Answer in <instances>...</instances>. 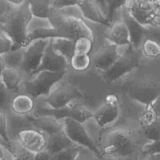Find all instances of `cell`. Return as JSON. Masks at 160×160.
<instances>
[{"mask_svg": "<svg viewBox=\"0 0 160 160\" xmlns=\"http://www.w3.org/2000/svg\"><path fill=\"white\" fill-rule=\"evenodd\" d=\"M9 6L3 19L1 31L7 34L17 49L26 46L27 28L32 16L28 1L8 0Z\"/></svg>", "mask_w": 160, "mask_h": 160, "instance_id": "obj_1", "label": "cell"}, {"mask_svg": "<svg viewBox=\"0 0 160 160\" xmlns=\"http://www.w3.org/2000/svg\"><path fill=\"white\" fill-rule=\"evenodd\" d=\"M101 154L113 158L134 160L139 149L131 136L126 131L114 129L105 134L101 138Z\"/></svg>", "mask_w": 160, "mask_h": 160, "instance_id": "obj_2", "label": "cell"}, {"mask_svg": "<svg viewBox=\"0 0 160 160\" xmlns=\"http://www.w3.org/2000/svg\"><path fill=\"white\" fill-rule=\"evenodd\" d=\"M49 19L61 38L72 41L82 36L88 37L92 40L94 38L91 29L81 18L73 14H63L51 9Z\"/></svg>", "mask_w": 160, "mask_h": 160, "instance_id": "obj_3", "label": "cell"}, {"mask_svg": "<svg viewBox=\"0 0 160 160\" xmlns=\"http://www.w3.org/2000/svg\"><path fill=\"white\" fill-rule=\"evenodd\" d=\"M66 72L43 71L31 76H25L19 92L29 94L35 100L45 98L48 95L53 86L64 77Z\"/></svg>", "mask_w": 160, "mask_h": 160, "instance_id": "obj_4", "label": "cell"}, {"mask_svg": "<svg viewBox=\"0 0 160 160\" xmlns=\"http://www.w3.org/2000/svg\"><path fill=\"white\" fill-rule=\"evenodd\" d=\"M93 113L84 106L72 101L68 106L60 109H52L46 106L40 100H36V108L31 116L41 115L51 116L58 120L71 118L81 123L93 117Z\"/></svg>", "mask_w": 160, "mask_h": 160, "instance_id": "obj_5", "label": "cell"}, {"mask_svg": "<svg viewBox=\"0 0 160 160\" xmlns=\"http://www.w3.org/2000/svg\"><path fill=\"white\" fill-rule=\"evenodd\" d=\"M79 96V90L62 78L53 86L47 96L38 99L50 108L60 109L68 106Z\"/></svg>", "mask_w": 160, "mask_h": 160, "instance_id": "obj_6", "label": "cell"}, {"mask_svg": "<svg viewBox=\"0 0 160 160\" xmlns=\"http://www.w3.org/2000/svg\"><path fill=\"white\" fill-rule=\"evenodd\" d=\"M61 121L63 124V130L71 141L102 158L98 146L89 136L82 123L71 118H65Z\"/></svg>", "mask_w": 160, "mask_h": 160, "instance_id": "obj_7", "label": "cell"}, {"mask_svg": "<svg viewBox=\"0 0 160 160\" xmlns=\"http://www.w3.org/2000/svg\"><path fill=\"white\" fill-rule=\"evenodd\" d=\"M50 39L36 40L24 47V61L21 70L26 76H31L37 71L45 48Z\"/></svg>", "mask_w": 160, "mask_h": 160, "instance_id": "obj_8", "label": "cell"}, {"mask_svg": "<svg viewBox=\"0 0 160 160\" xmlns=\"http://www.w3.org/2000/svg\"><path fill=\"white\" fill-rule=\"evenodd\" d=\"M129 94L133 99L146 106L160 94V83L151 79L141 80L129 88Z\"/></svg>", "mask_w": 160, "mask_h": 160, "instance_id": "obj_9", "label": "cell"}, {"mask_svg": "<svg viewBox=\"0 0 160 160\" xmlns=\"http://www.w3.org/2000/svg\"><path fill=\"white\" fill-rule=\"evenodd\" d=\"M131 45L120 54L112 65L104 72L103 76L108 82H112L130 71L135 66L134 58Z\"/></svg>", "mask_w": 160, "mask_h": 160, "instance_id": "obj_10", "label": "cell"}, {"mask_svg": "<svg viewBox=\"0 0 160 160\" xmlns=\"http://www.w3.org/2000/svg\"><path fill=\"white\" fill-rule=\"evenodd\" d=\"M128 10L131 17L144 27L156 24V6L152 1H132Z\"/></svg>", "mask_w": 160, "mask_h": 160, "instance_id": "obj_11", "label": "cell"}, {"mask_svg": "<svg viewBox=\"0 0 160 160\" xmlns=\"http://www.w3.org/2000/svg\"><path fill=\"white\" fill-rule=\"evenodd\" d=\"M6 114V134L10 143L19 142V134L26 130L35 129L31 116L14 113L10 109H5Z\"/></svg>", "mask_w": 160, "mask_h": 160, "instance_id": "obj_12", "label": "cell"}, {"mask_svg": "<svg viewBox=\"0 0 160 160\" xmlns=\"http://www.w3.org/2000/svg\"><path fill=\"white\" fill-rule=\"evenodd\" d=\"M119 114V100L114 94H108L104 102L93 113V117L101 128H104L113 122Z\"/></svg>", "mask_w": 160, "mask_h": 160, "instance_id": "obj_13", "label": "cell"}, {"mask_svg": "<svg viewBox=\"0 0 160 160\" xmlns=\"http://www.w3.org/2000/svg\"><path fill=\"white\" fill-rule=\"evenodd\" d=\"M69 67V64L66 59L52 49L50 39L45 48L41 63L35 73L43 71L52 72H65Z\"/></svg>", "mask_w": 160, "mask_h": 160, "instance_id": "obj_14", "label": "cell"}, {"mask_svg": "<svg viewBox=\"0 0 160 160\" xmlns=\"http://www.w3.org/2000/svg\"><path fill=\"white\" fill-rule=\"evenodd\" d=\"M36 108V100L29 94L19 92L12 95L8 108L15 114L31 116Z\"/></svg>", "mask_w": 160, "mask_h": 160, "instance_id": "obj_15", "label": "cell"}, {"mask_svg": "<svg viewBox=\"0 0 160 160\" xmlns=\"http://www.w3.org/2000/svg\"><path fill=\"white\" fill-rule=\"evenodd\" d=\"M19 142L28 151L36 154L45 149V136L36 129L24 131L19 134Z\"/></svg>", "mask_w": 160, "mask_h": 160, "instance_id": "obj_16", "label": "cell"}, {"mask_svg": "<svg viewBox=\"0 0 160 160\" xmlns=\"http://www.w3.org/2000/svg\"><path fill=\"white\" fill-rule=\"evenodd\" d=\"M77 6L88 19L102 25L111 26V23L104 16L98 1H78Z\"/></svg>", "mask_w": 160, "mask_h": 160, "instance_id": "obj_17", "label": "cell"}, {"mask_svg": "<svg viewBox=\"0 0 160 160\" xmlns=\"http://www.w3.org/2000/svg\"><path fill=\"white\" fill-rule=\"evenodd\" d=\"M120 55L116 45H111L99 50L93 57V64L98 69L106 71Z\"/></svg>", "mask_w": 160, "mask_h": 160, "instance_id": "obj_18", "label": "cell"}, {"mask_svg": "<svg viewBox=\"0 0 160 160\" xmlns=\"http://www.w3.org/2000/svg\"><path fill=\"white\" fill-rule=\"evenodd\" d=\"M34 128L44 136L52 134L63 130L61 120L49 115L31 116Z\"/></svg>", "mask_w": 160, "mask_h": 160, "instance_id": "obj_19", "label": "cell"}, {"mask_svg": "<svg viewBox=\"0 0 160 160\" xmlns=\"http://www.w3.org/2000/svg\"><path fill=\"white\" fill-rule=\"evenodd\" d=\"M140 123L148 139L151 142L160 139V117L144 111L140 118Z\"/></svg>", "mask_w": 160, "mask_h": 160, "instance_id": "obj_20", "label": "cell"}, {"mask_svg": "<svg viewBox=\"0 0 160 160\" xmlns=\"http://www.w3.org/2000/svg\"><path fill=\"white\" fill-rule=\"evenodd\" d=\"M104 36L114 45H131L129 31L123 21H119L112 24Z\"/></svg>", "mask_w": 160, "mask_h": 160, "instance_id": "obj_21", "label": "cell"}, {"mask_svg": "<svg viewBox=\"0 0 160 160\" xmlns=\"http://www.w3.org/2000/svg\"><path fill=\"white\" fill-rule=\"evenodd\" d=\"M25 76L21 69L6 68L1 74V79L8 91L13 94L19 92Z\"/></svg>", "mask_w": 160, "mask_h": 160, "instance_id": "obj_22", "label": "cell"}, {"mask_svg": "<svg viewBox=\"0 0 160 160\" xmlns=\"http://www.w3.org/2000/svg\"><path fill=\"white\" fill-rule=\"evenodd\" d=\"M44 136L46 139L45 149L51 155L76 144L68 137L64 130Z\"/></svg>", "mask_w": 160, "mask_h": 160, "instance_id": "obj_23", "label": "cell"}, {"mask_svg": "<svg viewBox=\"0 0 160 160\" xmlns=\"http://www.w3.org/2000/svg\"><path fill=\"white\" fill-rule=\"evenodd\" d=\"M123 19L129 31L131 45L132 49H136L142 42L146 32V27L141 26L135 21L129 13L128 9L123 11Z\"/></svg>", "mask_w": 160, "mask_h": 160, "instance_id": "obj_24", "label": "cell"}, {"mask_svg": "<svg viewBox=\"0 0 160 160\" xmlns=\"http://www.w3.org/2000/svg\"><path fill=\"white\" fill-rule=\"evenodd\" d=\"M51 44L52 49L69 64V61L74 54V41L58 37L51 39Z\"/></svg>", "mask_w": 160, "mask_h": 160, "instance_id": "obj_25", "label": "cell"}, {"mask_svg": "<svg viewBox=\"0 0 160 160\" xmlns=\"http://www.w3.org/2000/svg\"><path fill=\"white\" fill-rule=\"evenodd\" d=\"M24 54V47L12 49L8 52L3 54L6 68H12L21 69Z\"/></svg>", "mask_w": 160, "mask_h": 160, "instance_id": "obj_26", "label": "cell"}, {"mask_svg": "<svg viewBox=\"0 0 160 160\" xmlns=\"http://www.w3.org/2000/svg\"><path fill=\"white\" fill-rule=\"evenodd\" d=\"M29 8L32 16L49 19L51 11V0L28 1Z\"/></svg>", "mask_w": 160, "mask_h": 160, "instance_id": "obj_27", "label": "cell"}, {"mask_svg": "<svg viewBox=\"0 0 160 160\" xmlns=\"http://www.w3.org/2000/svg\"><path fill=\"white\" fill-rule=\"evenodd\" d=\"M60 37L58 32L55 28H40L27 34L26 46L32 41L39 39H49Z\"/></svg>", "mask_w": 160, "mask_h": 160, "instance_id": "obj_28", "label": "cell"}, {"mask_svg": "<svg viewBox=\"0 0 160 160\" xmlns=\"http://www.w3.org/2000/svg\"><path fill=\"white\" fill-rule=\"evenodd\" d=\"M91 64V58L88 54L74 53L69 61V66L77 71L87 69Z\"/></svg>", "mask_w": 160, "mask_h": 160, "instance_id": "obj_29", "label": "cell"}, {"mask_svg": "<svg viewBox=\"0 0 160 160\" xmlns=\"http://www.w3.org/2000/svg\"><path fill=\"white\" fill-rule=\"evenodd\" d=\"M9 149L12 153V160H33L34 154L24 148L18 142L9 144Z\"/></svg>", "mask_w": 160, "mask_h": 160, "instance_id": "obj_30", "label": "cell"}, {"mask_svg": "<svg viewBox=\"0 0 160 160\" xmlns=\"http://www.w3.org/2000/svg\"><path fill=\"white\" fill-rule=\"evenodd\" d=\"M99 6L107 18L111 23L112 16L116 9L124 5L126 1H98Z\"/></svg>", "mask_w": 160, "mask_h": 160, "instance_id": "obj_31", "label": "cell"}, {"mask_svg": "<svg viewBox=\"0 0 160 160\" xmlns=\"http://www.w3.org/2000/svg\"><path fill=\"white\" fill-rule=\"evenodd\" d=\"M80 146L72 145L59 152L52 154L51 160H74L79 153Z\"/></svg>", "mask_w": 160, "mask_h": 160, "instance_id": "obj_32", "label": "cell"}, {"mask_svg": "<svg viewBox=\"0 0 160 160\" xmlns=\"http://www.w3.org/2000/svg\"><path fill=\"white\" fill-rule=\"evenodd\" d=\"M142 51L148 57L157 58L160 56V44L152 39H146L142 43Z\"/></svg>", "mask_w": 160, "mask_h": 160, "instance_id": "obj_33", "label": "cell"}, {"mask_svg": "<svg viewBox=\"0 0 160 160\" xmlns=\"http://www.w3.org/2000/svg\"><path fill=\"white\" fill-rule=\"evenodd\" d=\"M92 47V40L86 36H82L74 41V53L88 54Z\"/></svg>", "mask_w": 160, "mask_h": 160, "instance_id": "obj_34", "label": "cell"}, {"mask_svg": "<svg viewBox=\"0 0 160 160\" xmlns=\"http://www.w3.org/2000/svg\"><path fill=\"white\" fill-rule=\"evenodd\" d=\"M52 27L49 19L40 18L32 16L28 25L27 34L40 28H50Z\"/></svg>", "mask_w": 160, "mask_h": 160, "instance_id": "obj_35", "label": "cell"}, {"mask_svg": "<svg viewBox=\"0 0 160 160\" xmlns=\"http://www.w3.org/2000/svg\"><path fill=\"white\" fill-rule=\"evenodd\" d=\"M14 48V44L9 37L2 31H0V54L8 52Z\"/></svg>", "mask_w": 160, "mask_h": 160, "instance_id": "obj_36", "label": "cell"}, {"mask_svg": "<svg viewBox=\"0 0 160 160\" xmlns=\"http://www.w3.org/2000/svg\"><path fill=\"white\" fill-rule=\"evenodd\" d=\"M101 157L91 152L86 148L80 147L78 154L74 160H101Z\"/></svg>", "mask_w": 160, "mask_h": 160, "instance_id": "obj_37", "label": "cell"}, {"mask_svg": "<svg viewBox=\"0 0 160 160\" xmlns=\"http://www.w3.org/2000/svg\"><path fill=\"white\" fill-rule=\"evenodd\" d=\"M78 1L72 0H51V8L60 10L71 6H77Z\"/></svg>", "mask_w": 160, "mask_h": 160, "instance_id": "obj_38", "label": "cell"}, {"mask_svg": "<svg viewBox=\"0 0 160 160\" xmlns=\"http://www.w3.org/2000/svg\"><path fill=\"white\" fill-rule=\"evenodd\" d=\"M12 95V94L6 89L0 78V103L5 109L8 108Z\"/></svg>", "mask_w": 160, "mask_h": 160, "instance_id": "obj_39", "label": "cell"}, {"mask_svg": "<svg viewBox=\"0 0 160 160\" xmlns=\"http://www.w3.org/2000/svg\"><path fill=\"white\" fill-rule=\"evenodd\" d=\"M0 136L9 144L6 134V114L4 109H0Z\"/></svg>", "mask_w": 160, "mask_h": 160, "instance_id": "obj_40", "label": "cell"}, {"mask_svg": "<svg viewBox=\"0 0 160 160\" xmlns=\"http://www.w3.org/2000/svg\"><path fill=\"white\" fill-rule=\"evenodd\" d=\"M142 153L149 156L152 154L160 153V139L146 144L142 148Z\"/></svg>", "mask_w": 160, "mask_h": 160, "instance_id": "obj_41", "label": "cell"}, {"mask_svg": "<svg viewBox=\"0 0 160 160\" xmlns=\"http://www.w3.org/2000/svg\"><path fill=\"white\" fill-rule=\"evenodd\" d=\"M144 111L160 117V94L149 105L146 106Z\"/></svg>", "mask_w": 160, "mask_h": 160, "instance_id": "obj_42", "label": "cell"}, {"mask_svg": "<svg viewBox=\"0 0 160 160\" xmlns=\"http://www.w3.org/2000/svg\"><path fill=\"white\" fill-rule=\"evenodd\" d=\"M12 153L9 149V144L0 136V160L12 158Z\"/></svg>", "mask_w": 160, "mask_h": 160, "instance_id": "obj_43", "label": "cell"}, {"mask_svg": "<svg viewBox=\"0 0 160 160\" xmlns=\"http://www.w3.org/2000/svg\"><path fill=\"white\" fill-rule=\"evenodd\" d=\"M9 4L8 0H0V31L3 19L8 11Z\"/></svg>", "mask_w": 160, "mask_h": 160, "instance_id": "obj_44", "label": "cell"}, {"mask_svg": "<svg viewBox=\"0 0 160 160\" xmlns=\"http://www.w3.org/2000/svg\"><path fill=\"white\" fill-rule=\"evenodd\" d=\"M52 155L46 149L34 154L33 160H51Z\"/></svg>", "mask_w": 160, "mask_h": 160, "instance_id": "obj_45", "label": "cell"}, {"mask_svg": "<svg viewBox=\"0 0 160 160\" xmlns=\"http://www.w3.org/2000/svg\"><path fill=\"white\" fill-rule=\"evenodd\" d=\"M156 6V24L160 26V1H154Z\"/></svg>", "mask_w": 160, "mask_h": 160, "instance_id": "obj_46", "label": "cell"}, {"mask_svg": "<svg viewBox=\"0 0 160 160\" xmlns=\"http://www.w3.org/2000/svg\"><path fill=\"white\" fill-rule=\"evenodd\" d=\"M6 69V65L4 61V59L2 58V56L0 54V78L1 76V74L3 72V71Z\"/></svg>", "mask_w": 160, "mask_h": 160, "instance_id": "obj_47", "label": "cell"}, {"mask_svg": "<svg viewBox=\"0 0 160 160\" xmlns=\"http://www.w3.org/2000/svg\"><path fill=\"white\" fill-rule=\"evenodd\" d=\"M145 160H160V153H156V154H151Z\"/></svg>", "mask_w": 160, "mask_h": 160, "instance_id": "obj_48", "label": "cell"}, {"mask_svg": "<svg viewBox=\"0 0 160 160\" xmlns=\"http://www.w3.org/2000/svg\"><path fill=\"white\" fill-rule=\"evenodd\" d=\"M4 160H12V158H10V159H4Z\"/></svg>", "mask_w": 160, "mask_h": 160, "instance_id": "obj_49", "label": "cell"}]
</instances>
